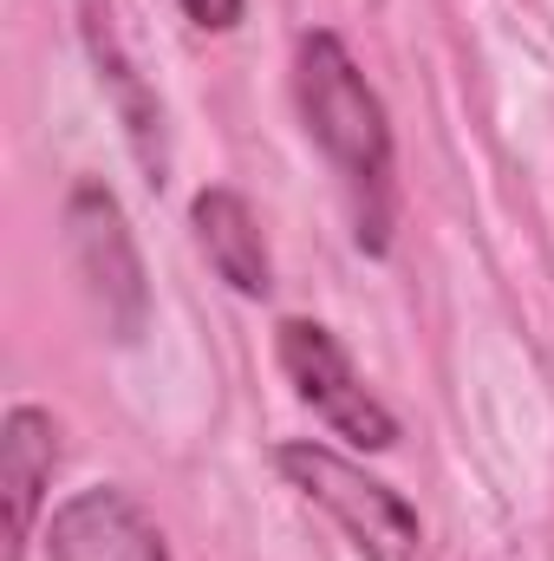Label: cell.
Instances as JSON below:
<instances>
[{
	"label": "cell",
	"mask_w": 554,
	"mask_h": 561,
	"mask_svg": "<svg viewBox=\"0 0 554 561\" xmlns=\"http://www.w3.org/2000/svg\"><path fill=\"white\" fill-rule=\"evenodd\" d=\"M293 99L307 118V138L320 144V157L339 170L353 222H359V249L385 255L392 242V125L379 92L366 85L359 59L346 53L339 33H307L293 53Z\"/></svg>",
	"instance_id": "cell-1"
},
{
	"label": "cell",
	"mask_w": 554,
	"mask_h": 561,
	"mask_svg": "<svg viewBox=\"0 0 554 561\" xmlns=\"http://www.w3.org/2000/svg\"><path fill=\"white\" fill-rule=\"evenodd\" d=\"M280 477L313 510H326L366 561H417V549H424L417 510L392 483H379L366 463L339 457L333 444H280Z\"/></svg>",
	"instance_id": "cell-2"
},
{
	"label": "cell",
	"mask_w": 554,
	"mask_h": 561,
	"mask_svg": "<svg viewBox=\"0 0 554 561\" xmlns=\"http://www.w3.org/2000/svg\"><path fill=\"white\" fill-rule=\"evenodd\" d=\"M66 249L72 268L85 280V294L99 300L112 340H138L143 313H150V287H143V262H138V236L118 209V196L105 183H72L66 196Z\"/></svg>",
	"instance_id": "cell-3"
},
{
	"label": "cell",
	"mask_w": 554,
	"mask_h": 561,
	"mask_svg": "<svg viewBox=\"0 0 554 561\" xmlns=\"http://www.w3.org/2000/svg\"><path fill=\"white\" fill-rule=\"evenodd\" d=\"M275 359L287 373V386L300 392V405H313V419H326L346 444H359V450H392L399 444V419L366 392L346 346L320 320H280Z\"/></svg>",
	"instance_id": "cell-4"
},
{
	"label": "cell",
	"mask_w": 554,
	"mask_h": 561,
	"mask_svg": "<svg viewBox=\"0 0 554 561\" xmlns=\"http://www.w3.org/2000/svg\"><path fill=\"white\" fill-rule=\"evenodd\" d=\"M46 556L53 561H170V542H163V529L150 523V510L131 490L92 483V490H79V496H66L53 510Z\"/></svg>",
	"instance_id": "cell-5"
},
{
	"label": "cell",
	"mask_w": 554,
	"mask_h": 561,
	"mask_svg": "<svg viewBox=\"0 0 554 561\" xmlns=\"http://www.w3.org/2000/svg\"><path fill=\"white\" fill-rule=\"evenodd\" d=\"M53 470H59V424H53V412L13 405L0 419V503H7V549H0V561H26Z\"/></svg>",
	"instance_id": "cell-6"
},
{
	"label": "cell",
	"mask_w": 554,
	"mask_h": 561,
	"mask_svg": "<svg viewBox=\"0 0 554 561\" xmlns=\"http://www.w3.org/2000/svg\"><path fill=\"white\" fill-rule=\"evenodd\" d=\"M79 26H85L92 66H99V79L112 85V105H118V118H125V131H131V150L143 157L150 183H163V105L150 99L138 59H131V46H125L118 0H79Z\"/></svg>",
	"instance_id": "cell-7"
},
{
	"label": "cell",
	"mask_w": 554,
	"mask_h": 561,
	"mask_svg": "<svg viewBox=\"0 0 554 561\" xmlns=\"http://www.w3.org/2000/svg\"><path fill=\"white\" fill-rule=\"evenodd\" d=\"M189 222H196V242H203V255H209L216 275L229 280L242 300H268L275 262H268V236H262V222H255V209H249L242 190H229V183L196 190Z\"/></svg>",
	"instance_id": "cell-8"
},
{
	"label": "cell",
	"mask_w": 554,
	"mask_h": 561,
	"mask_svg": "<svg viewBox=\"0 0 554 561\" xmlns=\"http://www.w3.org/2000/svg\"><path fill=\"white\" fill-rule=\"evenodd\" d=\"M183 13L203 26V33H229L242 20V0H183Z\"/></svg>",
	"instance_id": "cell-9"
}]
</instances>
